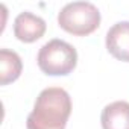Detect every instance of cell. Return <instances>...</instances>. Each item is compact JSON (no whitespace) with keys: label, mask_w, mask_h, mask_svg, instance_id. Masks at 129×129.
Masks as SVG:
<instances>
[{"label":"cell","mask_w":129,"mask_h":129,"mask_svg":"<svg viewBox=\"0 0 129 129\" xmlns=\"http://www.w3.org/2000/svg\"><path fill=\"white\" fill-rule=\"evenodd\" d=\"M105 44L115 59L129 62V21H118L111 26L106 32Z\"/></svg>","instance_id":"5b68a950"},{"label":"cell","mask_w":129,"mask_h":129,"mask_svg":"<svg viewBox=\"0 0 129 129\" xmlns=\"http://www.w3.org/2000/svg\"><path fill=\"white\" fill-rule=\"evenodd\" d=\"M103 129H129V103L117 100L106 105L100 115Z\"/></svg>","instance_id":"8992f818"},{"label":"cell","mask_w":129,"mask_h":129,"mask_svg":"<svg viewBox=\"0 0 129 129\" xmlns=\"http://www.w3.org/2000/svg\"><path fill=\"white\" fill-rule=\"evenodd\" d=\"M37 61L43 73L49 76H67L78 64V52L72 44L55 38L40 49Z\"/></svg>","instance_id":"7a4b0ae2"},{"label":"cell","mask_w":129,"mask_h":129,"mask_svg":"<svg viewBox=\"0 0 129 129\" xmlns=\"http://www.w3.org/2000/svg\"><path fill=\"white\" fill-rule=\"evenodd\" d=\"M72 114L70 94L59 87L43 90L27 115V129H66Z\"/></svg>","instance_id":"6da1fadb"},{"label":"cell","mask_w":129,"mask_h":129,"mask_svg":"<svg viewBox=\"0 0 129 129\" xmlns=\"http://www.w3.org/2000/svg\"><path fill=\"white\" fill-rule=\"evenodd\" d=\"M23 64L17 52L9 49L0 50V84L8 85L17 81L21 75Z\"/></svg>","instance_id":"52a82bcc"},{"label":"cell","mask_w":129,"mask_h":129,"mask_svg":"<svg viewBox=\"0 0 129 129\" xmlns=\"http://www.w3.org/2000/svg\"><path fill=\"white\" fill-rule=\"evenodd\" d=\"M44 32L46 21L32 12H21L14 20V35L23 43H34L40 40Z\"/></svg>","instance_id":"277c9868"},{"label":"cell","mask_w":129,"mask_h":129,"mask_svg":"<svg viewBox=\"0 0 129 129\" xmlns=\"http://www.w3.org/2000/svg\"><path fill=\"white\" fill-rule=\"evenodd\" d=\"M58 24L72 35L85 37L100 24V12L90 2H72L58 14Z\"/></svg>","instance_id":"3957f363"}]
</instances>
